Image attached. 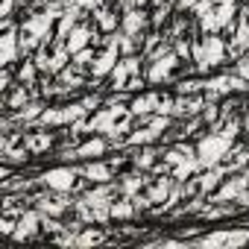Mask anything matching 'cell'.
I'll use <instances>...</instances> for the list:
<instances>
[{
  "instance_id": "obj_1",
  "label": "cell",
  "mask_w": 249,
  "mask_h": 249,
  "mask_svg": "<svg viewBox=\"0 0 249 249\" xmlns=\"http://www.w3.org/2000/svg\"><path fill=\"white\" fill-rule=\"evenodd\" d=\"M106 79H108V85L114 91H123V94H126V91H138L147 82V59L141 53H135V56H120V62L111 68V73Z\"/></svg>"
},
{
  "instance_id": "obj_2",
  "label": "cell",
  "mask_w": 249,
  "mask_h": 249,
  "mask_svg": "<svg viewBox=\"0 0 249 249\" xmlns=\"http://www.w3.org/2000/svg\"><path fill=\"white\" fill-rule=\"evenodd\" d=\"M182 65H185V62L176 56V50H173V44H170V47L161 50L159 56L147 59V82L161 85V82H167L170 76H176V71H179Z\"/></svg>"
},
{
  "instance_id": "obj_3",
  "label": "cell",
  "mask_w": 249,
  "mask_h": 249,
  "mask_svg": "<svg viewBox=\"0 0 249 249\" xmlns=\"http://www.w3.org/2000/svg\"><path fill=\"white\" fill-rule=\"evenodd\" d=\"M234 147V141L231 138H226V135H220V132H211V135H205V138H199V144H196V156H199V164L202 167H214L229 150Z\"/></svg>"
},
{
  "instance_id": "obj_4",
  "label": "cell",
  "mask_w": 249,
  "mask_h": 249,
  "mask_svg": "<svg viewBox=\"0 0 249 249\" xmlns=\"http://www.w3.org/2000/svg\"><path fill=\"white\" fill-rule=\"evenodd\" d=\"M79 173L91 182V185H103V182H114V164L111 161H100V159H88Z\"/></svg>"
},
{
  "instance_id": "obj_5",
  "label": "cell",
  "mask_w": 249,
  "mask_h": 249,
  "mask_svg": "<svg viewBox=\"0 0 249 249\" xmlns=\"http://www.w3.org/2000/svg\"><path fill=\"white\" fill-rule=\"evenodd\" d=\"M91 24H94L103 36H111V33H117V30H120V15H117V9L97 6V9L91 12Z\"/></svg>"
},
{
  "instance_id": "obj_6",
  "label": "cell",
  "mask_w": 249,
  "mask_h": 249,
  "mask_svg": "<svg viewBox=\"0 0 249 249\" xmlns=\"http://www.w3.org/2000/svg\"><path fill=\"white\" fill-rule=\"evenodd\" d=\"M108 147H111V141H108L106 135H94V138H88V141L76 144L71 159H85V161H88V159H100Z\"/></svg>"
},
{
  "instance_id": "obj_7",
  "label": "cell",
  "mask_w": 249,
  "mask_h": 249,
  "mask_svg": "<svg viewBox=\"0 0 249 249\" xmlns=\"http://www.w3.org/2000/svg\"><path fill=\"white\" fill-rule=\"evenodd\" d=\"M24 144H27L30 156H41V153H47V150L53 147V132H47V126L30 129V132L24 135Z\"/></svg>"
},
{
  "instance_id": "obj_8",
  "label": "cell",
  "mask_w": 249,
  "mask_h": 249,
  "mask_svg": "<svg viewBox=\"0 0 249 249\" xmlns=\"http://www.w3.org/2000/svg\"><path fill=\"white\" fill-rule=\"evenodd\" d=\"M159 100H161V91L138 94V97L129 103V108H132V114H156V111H159Z\"/></svg>"
},
{
  "instance_id": "obj_9",
  "label": "cell",
  "mask_w": 249,
  "mask_h": 249,
  "mask_svg": "<svg viewBox=\"0 0 249 249\" xmlns=\"http://www.w3.org/2000/svg\"><path fill=\"white\" fill-rule=\"evenodd\" d=\"M246 240H249V231H217V234H208L202 243L220 246V243H246Z\"/></svg>"
},
{
  "instance_id": "obj_10",
  "label": "cell",
  "mask_w": 249,
  "mask_h": 249,
  "mask_svg": "<svg viewBox=\"0 0 249 249\" xmlns=\"http://www.w3.org/2000/svg\"><path fill=\"white\" fill-rule=\"evenodd\" d=\"M106 240V231L103 229H88V223L76 231L73 237V246H91V243H103Z\"/></svg>"
},
{
  "instance_id": "obj_11",
  "label": "cell",
  "mask_w": 249,
  "mask_h": 249,
  "mask_svg": "<svg viewBox=\"0 0 249 249\" xmlns=\"http://www.w3.org/2000/svg\"><path fill=\"white\" fill-rule=\"evenodd\" d=\"M234 73H237V76H243V79H249V50H246L243 56H237V59H234Z\"/></svg>"
},
{
  "instance_id": "obj_12",
  "label": "cell",
  "mask_w": 249,
  "mask_h": 249,
  "mask_svg": "<svg viewBox=\"0 0 249 249\" xmlns=\"http://www.w3.org/2000/svg\"><path fill=\"white\" fill-rule=\"evenodd\" d=\"M237 202H240V205H246V208H249V188H246V191H243V196H240V199H237Z\"/></svg>"
},
{
  "instance_id": "obj_13",
  "label": "cell",
  "mask_w": 249,
  "mask_h": 249,
  "mask_svg": "<svg viewBox=\"0 0 249 249\" xmlns=\"http://www.w3.org/2000/svg\"><path fill=\"white\" fill-rule=\"evenodd\" d=\"M243 3H249V0H243Z\"/></svg>"
}]
</instances>
